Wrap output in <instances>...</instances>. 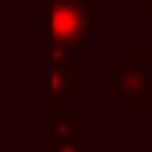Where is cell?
<instances>
[{
    "mask_svg": "<svg viewBox=\"0 0 152 152\" xmlns=\"http://www.w3.org/2000/svg\"><path fill=\"white\" fill-rule=\"evenodd\" d=\"M42 4V50L75 57L106 28L99 0H39Z\"/></svg>",
    "mask_w": 152,
    "mask_h": 152,
    "instance_id": "1",
    "label": "cell"
},
{
    "mask_svg": "<svg viewBox=\"0 0 152 152\" xmlns=\"http://www.w3.org/2000/svg\"><path fill=\"white\" fill-rule=\"evenodd\" d=\"M106 99H117L124 113H149L152 110V53L127 50L117 67H106L103 75Z\"/></svg>",
    "mask_w": 152,
    "mask_h": 152,
    "instance_id": "2",
    "label": "cell"
},
{
    "mask_svg": "<svg viewBox=\"0 0 152 152\" xmlns=\"http://www.w3.org/2000/svg\"><path fill=\"white\" fill-rule=\"evenodd\" d=\"M85 92H88V75L71 64V57H60V53L42 57V99H46V106L71 110L78 99H85Z\"/></svg>",
    "mask_w": 152,
    "mask_h": 152,
    "instance_id": "3",
    "label": "cell"
},
{
    "mask_svg": "<svg viewBox=\"0 0 152 152\" xmlns=\"http://www.w3.org/2000/svg\"><path fill=\"white\" fill-rule=\"evenodd\" d=\"M42 152H88V117L78 110H42Z\"/></svg>",
    "mask_w": 152,
    "mask_h": 152,
    "instance_id": "4",
    "label": "cell"
},
{
    "mask_svg": "<svg viewBox=\"0 0 152 152\" xmlns=\"http://www.w3.org/2000/svg\"><path fill=\"white\" fill-rule=\"evenodd\" d=\"M149 21H152V18H149Z\"/></svg>",
    "mask_w": 152,
    "mask_h": 152,
    "instance_id": "5",
    "label": "cell"
}]
</instances>
